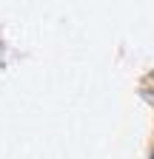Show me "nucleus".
Listing matches in <instances>:
<instances>
[{
	"label": "nucleus",
	"mask_w": 154,
	"mask_h": 159,
	"mask_svg": "<svg viewBox=\"0 0 154 159\" xmlns=\"http://www.w3.org/2000/svg\"><path fill=\"white\" fill-rule=\"evenodd\" d=\"M151 159H154V156H151Z\"/></svg>",
	"instance_id": "obj_1"
}]
</instances>
